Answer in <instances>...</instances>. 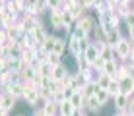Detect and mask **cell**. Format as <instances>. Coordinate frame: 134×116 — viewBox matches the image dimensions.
<instances>
[{"label":"cell","mask_w":134,"mask_h":116,"mask_svg":"<svg viewBox=\"0 0 134 116\" xmlns=\"http://www.w3.org/2000/svg\"><path fill=\"white\" fill-rule=\"evenodd\" d=\"M66 52H68V39H66V37H58L57 35V41H54V54L64 56Z\"/></svg>","instance_id":"obj_7"},{"label":"cell","mask_w":134,"mask_h":116,"mask_svg":"<svg viewBox=\"0 0 134 116\" xmlns=\"http://www.w3.org/2000/svg\"><path fill=\"white\" fill-rule=\"evenodd\" d=\"M99 56H101V58H105L107 62H109V60H117V54H115V48H113L111 45H105L103 48H101Z\"/></svg>","instance_id":"obj_16"},{"label":"cell","mask_w":134,"mask_h":116,"mask_svg":"<svg viewBox=\"0 0 134 116\" xmlns=\"http://www.w3.org/2000/svg\"><path fill=\"white\" fill-rule=\"evenodd\" d=\"M86 116H87V114H86Z\"/></svg>","instance_id":"obj_39"},{"label":"cell","mask_w":134,"mask_h":116,"mask_svg":"<svg viewBox=\"0 0 134 116\" xmlns=\"http://www.w3.org/2000/svg\"><path fill=\"white\" fill-rule=\"evenodd\" d=\"M74 62H76V70H78V72H87V70L91 68V64L87 62V58L84 56V54L76 56V58H74Z\"/></svg>","instance_id":"obj_15"},{"label":"cell","mask_w":134,"mask_h":116,"mask_svg":"<svg viewBox=\"0 0 134 116\" xmlns=\"http://www.w3.org/2000/svg\"><path fill=\"white\" fill-rule=\"evenodd\" d=\"M128 58H130L132 62H134V48H132V52H130V56H128Z\"/></svg>","instance_id":"obj_36"},{"label":"cell","mask_w":134,"mask_h":116,"mask_svg":"<svg viewBox=\"0 0 134 116\" xmlns=\"http://www.w3.org/2000/svg\"><path fill=\"white\" fill-rule=\"evenodd\" d=\"M126 37L134 43V27H128V29H126Z\"/></svg>","instance_id":"obj_31"},{"label":"cell","mask_w":134,"mask_h":116,"mask_svg":"<svg viewBox=\"0 0 134 116\" xmlns=\"http://www.w3.org/2000/svg\"><path fill=\"white\" fill-rule=\"evenodd\" d=\"M101 108H103V105L97 101V97H90V99H86V112L87 114H99Z\"/></svg>","instance_id":"obj_6"},{"label":"cell","mask_w":134,"mask_h":116,"mask_svg":"<svg viewBox=\"0 0 134 116\" xmlns=\"http://www.w3.org/2000/svg\"><path fill=\"white\" fill-rule=\"evenodd\" d=\"M74 93H76V91H74L72 87H66V89H64V95H66V101H70V99H72V95H74Z\"/></svg>","instance_id":"obj_30"},{"label":"cell","mask_w":134,"mask_h":116,"mask_svg":"<svg viewBox=\"0 0 134 116\" xmlns=\"http://www.w3.org/2000/svg\"><path fill=\"white\" fill-rule=\"evenodd\" d=\"M95 97H97V101H99L103 106H107L109 103H113V97L109 95L107 89H99V87H97V91H95Z\"/></svg>","instance_id":"obj_13"},{"label":"cell","mask_w":134,"mask_h":116,"mask_svg":"<svg viewBox=\"0 0 134 116\" xmlns=\"http://www.w3.org/2000/svg\"><path fill=\"white\" fill-rule=\"evenodd\" d=\"M70 103H72L74 108H84V110H86V97H84V93H82V91H76V93H74L72 99H70Z\"/></svg>","instance_id":"obj_10"},{"label":"cell","mask_w":134,"mask_h":116,"mask_svg":"<svg viewBox=\"0 0 134 116\" xmlns=\"http://www.w3.org/2000/svg\"><path fill=\"white\" fill-rule=\"evenodd\" d=\"M122 23H124V29H128V27H134V14L130 12L126 17L122 20Z\"/></svg>","instance_id":"obj_28"},{"label":"cell","mask_w":134,"mask_h":116,"mask_svg":"<svg viewBox=\"0 0 134 116\" xmlns=\"http://www.w3.org/2000/svg\"><path fill=\"white\" fill-rule=\"evenodd\" d=\"M74 110H76V108L72 106L70 101H66V103H62V105H60V116H72V114H74Z\"/></svg>","instance_id":"obj_23"},{"label":"cell","mask_w":134,"mask_h":116,"mask_svg":"<svg viewBox=\"0 0 134 116\" xmlns=\"http://www.w3.org/2000/svg\"><path fill=\"white\" fill-rule=\"evenodd\" d=\"M121 93L122 95H126V97H134V81L130 80V77H126L124 81H121Z\"/></svg>","instance_id":"obj_12"},{"label":"cell","mask_w":134,"mask_h":116,"mask_svg":"<svg viewBox=\"0 0 134 116\" xmlns=\"http://www.w3.org/2000/svg\"><path fill=\"white\" fill-rule=\"evenodd\" d=\"M117 116H130V114H126V112H115Z\"/></svg>","instance_id":"obj_35"},{"label":"cell","mask_w":134,"mask_h":116,"mask_svg":"<svg viewBox=\"0 0 134 116\" xmlns=\"http://www.w3.org/2000/svg\"><path fill=\"white\" fill-rule=\"evenodd\" d=\"M68 74H70V70L66 68V64H58L57 68H53V80H57V81H62L64 77L68 76Z\"/></svg>","instance_id":"obj_9"},{"label":"cell","mask_w":134,"mask_h":116,"mask_svg":"<svg viewBox=\"0 0 134 116\" xmlns=\"http://www.w3.org/2000/svg\"><path fill=\"white\" fill-rule=\"evenodd\" d=\"M95 91H97V83H87V85H84V89H82V93H84L86 99L95 97Z\"/></svg>","instance_id":"obj_22"},{"label":"cell","mask_w":134,"mask_h":116,"mask_svg":"<svg viewBox=\"0 0 134 116\" xmlns=\"http://www.w3.org/2000/svg\"><path fill=\"white\" fill-rule=\"evenodd\" d=\"M37 74L43 76V77H53V66H51L49 62H43L39 66V70H37Z\"/></svg>","instance_id":"obj_19"},{"label":"cell","mask_w":134,"mask_h":116,"mask_svg":"<svg viewBox=\"0 0 134 116\" xmlns=\"http://www.w3.org/2000/svg\"><path fill=\"white\" fill-rule=\"evenodd\" d=\"M84 56L87 58V62H90V64H93L95 60L99 58V50H97V46H95L93 43H91V46H90V48H87L86 52H84Z\"/></svg>","instance_id":"obj_17"},{"label":"cell","mask_w":134,"mask_h":116,"mask_svg":"<svg viewBox=\"0 0 134 116\" xmlns=\"http://www.w3.org/2000/svg\"><path fill=\"white\" fill-rule=\"evenodd\" d=\"M132 48H134V43H132L130 39H128V37H122L121 43L115 46V54H117V60H119V62H124V60L130 56Z\"/></svg>","instance_id":"obj_1"},{"label":"cell","mask_w":134,"mask_h":116,"mask_svg":"<svg viewBox=\"0 0 134 116\" xmlns=\"http://www.w3.org/2000/svg\"><path fill=\"white\" fill-rule=\"evenodd\" d=\"M111 81H113V77L101 72V74H99V77H97V87H99V89H109Z\"/></svg>","instance_id":"obj_18"},{"label":"cell","mask_w":134,"mask_h":116,"mask_svg":"<svg viewBox=\"0 0 134 116\" xmlns=\"http://www.w3.org/2000/svg\"><path fill=\"white\" fill-rule=\"evenodd\" d=\"M119 66H121V62L119 60H109V62H105V68H103V74H107V76L115 77V74H117Z\"/></svg>","instance_id":"obj_14"},{"label":"cell","mask_w":134,"mask_h":116,"mask_svg":"<svg viewBox=\"0 0 134 116\" xmlns=\"http://www.w3.org/2000/svg\"><path fill=\"white\" fill-rule=\"evenodd\" d=\"M41 108L45 110V114L47 116H60V105L53 103V101H47V103H43Z\"/></svg>","instance_id":"obj_8"},{"label":"cell","mask_w":134,"mask_h":116,"mask_svg":"<svg viewBox=\"0 0 134 116\" xmlns=\"http://www.w3.org/2000/svg\"><path fill=\"white\" fill-rule=\"evenodd\" d=\"M21 52H24L21 45L20 43H14V46L10 48V58H21Z\"/></svg>","instance_id":"obj_25"},{"label":"cell","mask_w":134,"mask_h":116,"mask_svg":"<svg viewBox=\"0 0 134 116\" xmlns=\"http://www.w3.org/2000/svg\"><path fill=\"white\" fill-rule=\"evenodd\" d=\"M54 41H57V35L53 33V35H51L49 39L43 43V50H45L47 54H53V52H54Z\"/></svg>","instance_id":"obj_20"},{"label":"cell","mask_w":134,"mask_h":116,"mask_svg":"<svg viewBox=\"0 0 134 116\" xmlns=\"http://www.w3.org/2000/svg\"><path fill=\"white\" fill-rule=\"evenodd\" d=\"M16 116H25V114H16Z\"/></svg>","instance_id":"obj_37"},{"label":"cell","mask_w":134,"mask_h":116,"mask_svg":"<svg viewBox=\"0 0 134 116\" xmlns=\"http://www.w3.org/2000/svg\"><path fill=\"white\" fill-rule=\"evenodd\" d=\"M49 25L53 31H66V25H64L60 12H49Z\"/></svg>","instance_id":"obj_3"},{"label":"cell","mask_w":134,"mask_h":116,"mask_svg":"<svg viewBox=\"0 0 134 116\" xmlns=\"http://www.w3.org/2000/svg\"><path fill=\"white\" fill-rule=\"evenodd\" d=\"M47 62L51 64V66H53V68H57L58 66V64H62V56H58V54H49V58H47Z\"/></svg>","instance_id":"obj_26"},{"label":"cell","mask_w":134,"mask_h":116,"mask_svg":"<svg viewBox=\"0 0 134 116\" xmlns=\"http://www.w3.org/2000/svg\"><path fill=\"white\" fill-rule=\"evenodd\" d=\"M8 93H10L16 101H24V97H25V85H24V83H18V85L10 87V91H8Z\"/></svg>","instance_id":"obj_11"},{"label":"cell","mask_w":134,"mask_h":116,"mask_svg":"<svg viewBox=\"0 0 134 116\" xmlns=\"http://www.w3.org/2000/svg\"><path fill=\"white\" fill-rule=\"evenodd\" d=\"M76 27H78V29H82L87 37H93L95 29H97V20H95V16L87 14L86 17H82V20L76 23Z\"/></svg>","instance_id":"obj_2"},{"label":"cell","mask_w":134,"mask_h":116,"mask_svg":"<svg viewBox=\"0 0 134 116\" xmlns=\"http://www.w3.org/2000/svg\"><path fill=\"white\" fill-rule=\"evenodd\" d=\"M126 114H130V116H134V97L130 99V103H128V108H126Z\"/></svg>","instance_id":"obj_29"},{"label":"cell","mask_w":134,"mask_h":116,"mask_svg":"<svg viewBox=\"0 0 134 116\" xmlns=\"http://www.w3.org/2000/svg\"><path fill=\"white\" fill-rule=\"evenodd\" d=\"M126 77H128V68L124 66V64H121V66H119V70H117V74H115V77H113V80H117L119 83H121V81H124V80H126Z\"/></svg>","instance_id":"obj_21"},{"label":"cell","mask_w":134,"mask_h":116,"mask_svg":"<svg viewBox=\"0 0 134 116\" xmlns=\"http://www.w3.org/2000/svg\"><path fill=\"white\" fill-rule=\"evenodd\" d=\"M0 116H10V112L8 110H0Z\"/></svg>","instance_id":"obj_34"},{"label":"cell","mask_w":134,"mask_h":116,"mask_svg":"<svg viewBox=\"0 0 134 116\" xmlns=\"http://www.w3.org/2000/svg\"><path fill=\"white\" fill-rule=\"evenodd\" d=\"M107 91H109V95L115 99L117 95H121V83H119L117 80H113V81H111V85H109V89H107Z\"/></svg>","instance_id":"obj_24"},{"label":"cell","mask_w":134,"mask_h":116,"mask_svg":"<svg viewBox=\"0 0 134 116\" xmlns=\"http://www.w3.org/2000/svg\"><path fill=\"white\" fill-rule=\"evenodd\" d=\"M18 101L14 99L10 93H2L0 95V110H8V112H12V108L16 106Z\"/></svg>","instance_id":"obj_5"},{"label":"cell","mask_w":134,"mask_h":116,"mask_svg":"<svg viewBox=\"0 0 134 116\" xmlns=\"http://www.w3.org/2000/svg\"><path fill=\"white\" fill-rule=\"evenodd\" d=\"M53 103H57V105H62V103H66V95H64V91L53 93Z\"/></svg>","instance_id":"obj_27"},{"label":"cell","mask_w":134,"mask_h":116,"mask_svg":"<svg viewBox=\"0 0 134 116\" xmlns=\"http://www.w3.org/2000/svg\"><path fill=\"white\" fill-rule=\"evenodd\" d=\"M132 14H134V6H132Z\"/></svg>","instance_id":"obj_38"},{"label":"cell","mask_w":134,"mask_h":116,"mask_svg":"<svg viewBox=\"0 0 134 116\" xmlns=\"http://www.w3.org/2000/svg\"><path fill=\"white\" fill-rule=\"evenodd\" d=\"M31 116H47V114H45V110L39 106V108H35V110H33V114H31Z\"/></svg>","instance_id":"obj_32"},{"label":"cell","mask_w":134,"mask_h":116,"mask_svg":"<svg viewBox=\"0 0 134 116\" xmlns=\"http://www.w3.org/2000/svg\"><path fill=\"white\" fill-rule=\"evenodd\" d=\"M128 103H130V97H126V95H117L113 99V106H115V112H126V108H128Z\"/></svg>","instance_id":"obj_4"},{"label":"cell","mask_w":134,"mask_h":116,"mask_svg":"<svg viewBox=\"0 0 134 116\" xmlns=\"http://www.w3.org/2000/svg\"><path fill=\"white\" fill-rule=\"evenodd\" d=\"M128 77H130V80L134 81V66H130V68H128Z\"/></svg>","instance_id":"obj_33"}]
</instances>
